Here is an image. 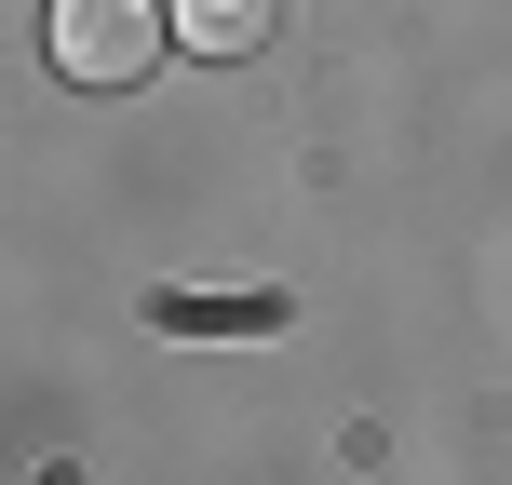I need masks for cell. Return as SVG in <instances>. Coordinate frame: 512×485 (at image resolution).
<instances>
[{
    "mask_svg": "<svg viewBox=\"0 0 512 485\" xmlns=\"http://www.w3.org/2000/svg\"><path fill=\"white\" fill-rule=\"evenodd\" d=\"M41 41H54V68L81 95H122V81H149L176 54V0H54Z\"/></svg>",
    "mask_w": 512,
    "mask_h": 485,
    "instance_id": "obj_1",
    "label": "cell"
},
{
    "mask_svg": "<svg viewBox=\"0 0 512 485\" xmlns=\"http://www.w3.org/2000/svg\"><path fill=\"white\" fill-rule=\"evenodd\" d=\"M270 14H283V0H176V41L189 54H256Z\"/></svg>",
    "mask_w": 512,
    "mask_h": 485,
    "instance_id": "obj_2",
    "label": "cell"
},
{
    "mask_svg": "<svg viewBox=\"0 0 512 485\" xmlns=\"http://www.w3.org/2000/svg\"><path fill=\"white\" fill-rule=\"evenodd\" d=\"M162 324H216V337H256V324H283L270 297H162Z\"/></svg>",
    "mask_w": 512,
    "mask_h": 485,
    "instance_id": "obj_3",
    "label": "cell"
}]
</instances>
